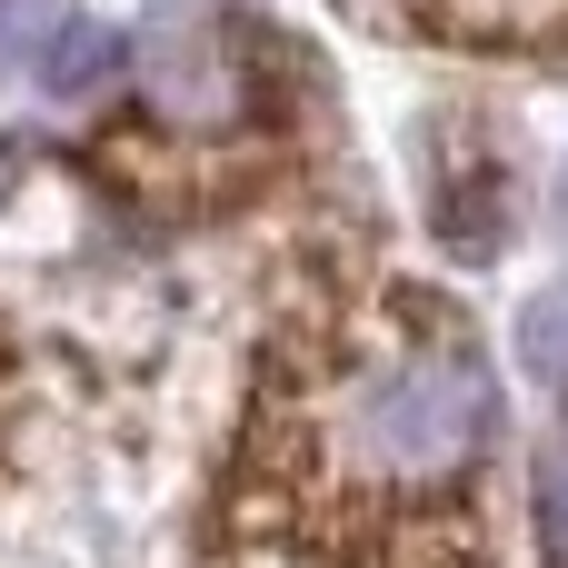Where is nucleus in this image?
Masks as SVG:
<instances>
[{
    "label": "nucleus",
    "instance_id": "nucleus-1",
    "mask_svg": "<svg viewBox=\"0 0 568 568\" xmlns=\"http://www.w3.org/2000/svg\"><path fill=\"white\" fill-rule=\"evenodd\" d=\"M499 429V379L479 339L429 300H359L280 399V479L290 499L349 509H419L479 469Z\"/></svg>",
    "mask_w": 568,
    "mask_h": 568
},
{
    "label": "nucleus",
    "instance_id": "nucleus-5",
    "mask_svg": "<svg viewBox=\"0 0 568 568\" xmlns=\"http://www.w3.org/2000/svg\"><path fill=\"white\" fill-rule=\"evenodd\" d=\"M519 369L549 379V389H568V290H539L519 310Z\"/></svg>",
    "mask_w": 568,
    "mask_h": 568
},
{
    "label": "nucleus",
    "instance_id": "nucleus-3",
    "mask_svg": "<svg viewBox=\"0 0 568 568\" xmlns=\"http://www.w3.org/2000/svg\"><path fill=\"white\" fill-rule=\"evenodd\" d=\"M120 50H130V40H120L110 20H60V30L40 40V90H50V100H80V90H100V80L120 70Z\"/></svg>",
    "mask_w": 568,
    "mask_h": 568
},
{
    "label": "nucleus",
    "instance_id": "nucleus-2",
    "mask_svg": "<svg viewBox=\"0 0 568 568\" xmlns=\"http://www.w3.org/2000/svg\"><path fill=\"white\" fill-rule=\"evenodd\" d=\"M130 70H140V90H150V110L170 120V130H240L250 120V60H240V40H230V20L220 10H150L140 20V40H130Z\"/></svg>",
    "mask_w": 568,
    "mask_h": 568
},
{
    "label": "nucleus",
    "instance_id": "nucleus-7",
    "mask_svg": "<svg viewBox=\"0 0 568 568\" xmlns=\"http://www.w3.org/2000/svg\"><path fill=\"white\" fill-rule=\"evenodd\" d=\"M20 50H40V0H0V70Z\"/></svg>",
    "mask_w": 568,
    "mask_h": 568
},
{
    "label": "nucleus",
    "instance_id": "nucleus-4",
    "mask_svg": "<svg viewBox=\"0 0 568 568\" xmlns=\"http://www.w3.org/2000/svg\"><path fill=\"white\" fill-rule=\"evenodd\" d=\"M459 30H479V40H549L568 30V0H439Z\"/></svg>",
    "mask_w": 568,
    "mask_h": 568
},
{
    "label": "nucleus",
    "instance_id": "nucleus-6",
    "mask_svg": "<svg viewBox=\"0 0 568 568\" xmlns=\"http://www.w3.org/2000/svg\"><path fill=\"white\" fill-rule=\"evenodd\" d=\"M539 529H549V549L568 559V429L549 439V459H539Z\"/></svg>",
    "mask_w": 568,
    "mask_h": 568
}]
</instances>
